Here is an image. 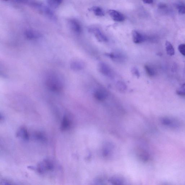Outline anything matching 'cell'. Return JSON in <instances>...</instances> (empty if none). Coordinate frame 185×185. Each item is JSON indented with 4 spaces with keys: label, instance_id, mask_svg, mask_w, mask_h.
Wrapping results in <instances>:
<instances>
[{
    "label": "cell",
    "instance_id": "cell-1",
    "mask_svg": "<svg viewBox=\"0 0 185 185\" xmlns=\"http://www.w3.org/2000/svg\"><path fill=\"white\" fill-rule=\"evenodd\" d=\"M46 84L50 90L54 92H59L62 90L63 84L59 77L55 75L49 76L46 80Z\"/></svg>",
    "mask_w": 185,
    "mask_h": 185
},
{
    "label": "cell",
    "instance_id": "cell-2",
    "mask_svg": "<svg viewBox=\"0 0 185 185\" xmlns=\"http://www.w3.org/2000/svg\"><path fill=\"white\" fill-rule=\"evenodd\" d=\"M54 166L52 162L49 160H44L39 163L36 168V169L39 173L42 174L52 170Z\"/></svg>",
    "mask_w": 185,
    "mask_h": 185
},
{
    "label": "cell",
    "instance_id": "cell-3",
    "mask_svg": "<svg viewBox=\"0 0 185 185\" xmlns=\"http://www.w3.org/2000/svg\"><path fill=\"white\" fill-rule=\"evenodd\" d=\"M161 122L164 126L173 129L179 128L181 125L180 123L177 120L170 118H162L161 119Z\"/></svg>",
    "mask_w": 185,
    "mask_h": 185
},
{
    "label": "cell",
    "instance_id": "cell-4",
    "mask_svg": "<svg viewBox=\"0 0 185 185\" xmlns=\"http://www.w3.org/2000/svg\"><path fill=\"white\" fill-rule=\"evenodd\" d=\"M98 69L102 74L109 78H112L114 73L112 69L108 65L103 62H101L98 65Z\"/></svg>",
    "mask_w": 185,
    "mask_h": 185
},
{
    "label": "cell",
    "instance_id": "cell-5",
    "mask_svg": "<svg viewBox=\"0 0 185 185\" xmlns=\"http://www.w3.org/2000/svg\"><path fill=\"white\" fill-rule=\"evenodd\" d=\"M33 5L39 8L41 11L44 14L48 17L49 18L52 20H56V17L54 13L51 9L47 7L44 6V5L40 4V3H34Z\"/></svg>",
    "mask_w": 185,
    "mask_h": 185
},
{
    "label": "cell",
    "instance_id": "cell-6",
    "mask_svg": "<svg viewBox=\"0 0 185 185\" xmlns=\"http://www.w3.org/2000/svg\"><path fill=\"white\" fill-rule=\"evenodd\" d=\"M93 95L96 100L102 101L107 98L108 93L104 89L98 88L94 91Z\"/></svg>",
    "mask_w": 185,
    "mask_h": 185
},
{
    "label": "cell",
    "instance_id": "cell-7",
    "mask_svg": "<svg viewBox=\"0 0 185 185\" xmlns=\"http://www.w3.org/2000/svg\"><path fill=\"white\" fill-rule=\"evenodd\" d=\"M108 13L110 16L114 21L121 22L124 21L125 19L124 15L115 10H109Z\"/></svg>",
    "mask_w": 185,
    "mask_h": 185
},
{
    "label": "cell",
    "instance_id": "cell-8",
    "mask_svg": "<svg viewBox=\"0 0 185 185\" xmlns=\"http://www.w3.org/2000/svg\"><path fill=\"white\" fill-rule=\"evenodd\" d=\"M69 24L70 28L73 32L77 34H80L82 31V29L79 22L75 19H70Z\"/></svg>",
    "mask_w": 185,
    "mask_h": 185
},
{
    "label": "cell",
    "instance_id": "cell-9",
    "mask_svg": "<svg viewBox=\"0 0 185 185\" xmlns=\"http://www.w3.org/2000/svg\"><path fill=\"white\" fill-rule=\"evenodd\" d=\"M106 56L116 62H123L125 59V56L120 53H111L106 54Z\"/></svg>",
    "mask_w": 185,
    "mask_h": 185
},
{
    "label": "cell",
    "instance_id": "cell-10",
    "mask_svg": "<svg viewBox=\"0 0 185 185\" xmlns=\"http://www.w3.org/2000/svg\"><path fill=\"white\" fill-rule=\"evenodd\" d=\"M24 34L27 38L30 39H38L41 36L39 33L32 30H27L25 32Z\"/></svg>",
    "mask_w": 185,
    "mask_h": 185
},
{
    "label": "cell",
    "instance_id": "cell-11",
    "mask_svg": "<svg viewBox=\"0 0 185 185\" xmlns=\"http://www.w3.org/2000/svg\"><path fill=\"white\" fill-rule=\"evenodd\" d=\"M91 31L95 35L97 40L101 42H107L108 41L107 37L99 29H92Z\"/></svg>",
    "mask_w": 185,
    "mask_h": 185
},
{
    "label": "cell",
    "instance_id": "cell-12",
    "mask_svg": "<svg viewBox=\"0 0 185 185\" xmlns=\"http://www.w3.org/2000/svg\"><path fill=\"white\" fill-rule=\"evenodd\" d=\"M132 35L133 42L135 43L141 44L145 40V37L142 34L136 30L133 31Z\"/></svg>",
    "mask_w": 185,
    "mask_h": 185
},
{
    "label": "cell",
    "instance_id": "cell-13",
    "mask_svg": "<svg viewBox=\"0 0 185 185\" xmlns=\"http://www.w3.org/2000/svg\"><path fill=\"white\" fill-rule=\"evenodd\" d=\"M16 136L24 141H28L29 139V133L24 127H21L18 129L16 133Z\"/></svg>",
    "mask_w": 185,
    "mask_h": 185
},
{
    "label": "cell",
    "instance_id": "cell-14",
    "mask_svg": "<svg viewBox=\"0 0 185 185\" xmlns=\"http://www.w3.org/2000/svg\"><path fill=\"white\" fill-rule=\"evenodd\" d=\"M70 67L73 71H79L84 69L85 67V64L81 61H74L71 63Z\"/></svg>",
    "mask_w": 185,
    "mask_h": 185
},
{
    "label": "cell",
    "instance_id": "cell-15",
    "mask_svg": "<svg viewBox=\"0 0 185 185\" xmlns=\"http://www.w3.org/2000/svg\"><path fill=\"white\" fill-rule=\"evenodd\" d=\"M71 124V121L67 116H64L63 118L61 123V129L63 131H66L69 128Z\"/></svg>",
    "mask_w": 185,
    "mask_h": 185
},
{
    "label": "cell",
    "instance_id": "cell-16",
    "mask_svg": "<svg viewBox=\"0 0 185 185\" xmlns=\"http://www.w3.org/2000/svg\"><path fill=\"white\" fill-rule=\"evenodd\" d=\"M89 11H92L96 16H103L104 15V13L101 8L98 7L94 6L89 8Z\"/></svg>",
    "mask_w": 185,
    "mask_h": 185
},
{
    "label": "cell",
    "instance_id": "cell-17",
    "mask_svg": "<svg viewBox=\"0 0 185 185\" xmlns=\"http://www.w3.org/2000/svg\"><path fill=\"white\" fill-rule=\"evenodd\" d=\"M63 0H47L48 4L50 7L56 8L60 6L62 3Z\"/></svg>",
    "mask_w": 185,
    "mask_h": 185
},
{
    "label": "cell",
    "instance_id": "cell-18",
    "mask_svg": "<svg viewBox=\"0 0 185 185\" xmlns=\"http://www.w3.org/2000/svg\"><path fill=\"white\" fill-rule=\"evenodd\" d=\"M166 48L167 53L169 56H174L175 53L173 46L170 42L166 41Z\"/></svg>",
    "mask_w": 185,
    "mask_h": 185
},
{
    "label": "cell",
    "instance_id": "cell-19",
    "mask_svg": "<svg viewBox=\"0 0 185 185\" xmlns=\"http://www.w3.org/2000/svg\"><path fill=\"white\" fill-rule=\"evenodd\" d=\"M116 87L119 91L124 92L127 90V86L124 82L118 81L116 84Z\"/></svg>",
    "mask_w": 185,
    "mask_h": 185
},
{
    "label": "cell",
    "instance_id": "cell-20",
    "mask_svg": "<svg viewBox=\"0 0 185 185\" xmlns=\"http://www.w3.org/2000/svg\"><path fill=\"white\" fill-rule=\"evenodd\" d=\"M145 71L149 76H153L155 74V71L151 67L148 66V65H145L144 67Z\"/></svg>",
    "mask_w": 185,
    "mask_h": 185
},
{
    "label": "cell",
    "instance_id": "cell-21",
    "mask_svg": "<svg viewBox=\"0 0 185 185\" xmlns=\"http://www.w3.org/2000/svg\"><path fill=\"white\" fill-rule=\"evenodd\" d=\"M178 13L181 15L185 14V5H180L178 7Z\"/></svg>",
    "mask_w": 185,
    "mask_h": 185
},
{
    "label": "cell",
    "instance_id": "cell-22",
    "mask_svg": "<svg viewBox=\"0 0 185 185\" xmlns=\"http://www.w3.org/2000/svg\"><path fill=\"white\" fill-rule=\"evenodd\" d=\"M178 50L181 54L185 56V44H180L178 47Z\"/></svg>",
    "mask_w": 185,
    "mask_h": 185
},
{
    "label": "cell",
    "instance_id": "cell-23",
    "mask_svg": "<svg viewBox=\"0 0 185 185\" xmlns=\"http://www.w3.org/2000/svg\"><path fill=\"white\" fill-rule=\"evenodd\" d=\"M36 138L37 140H40L41 141H45L46 140L45 137L43 135L40 133H37L35 135Z\"/></svg>",
    "mask_w": 185,
    "mask_h": 185
},
{
    "label": "cell",
    "instance_id": "cell-24",
    "mask_svg": "<svg viewBox=\"0 0 185 185\" xmlns=\"http://www.w3.org/2000/svg\"><path fill=\"white\" fill-rule=\"evenodd\" d=\"M176 93L179 95H185V88L184 87H181V88H180L177 90Z\"/></svg>",
    "mask_w": 185,
    "mask_h": 185
},
{
    "label": "cell",
    "instance_id": "cell-25",
    "mask_svg": "<svg viewBox=\"0 0 185 185\" xmlns=\"http://www.w3.org/2000/svg\"><path fill=\"white\" fill-rule=\"evenodd\" d=\"M132 73L135 76L137 77H139L140 76L139 72L138 70L136 68H133L132 69Z\"/></svg>",
    "mask_w": 185,
    "mask_h": 185
},
{
    "label": "cell",
    "instance_id": "cell-26",
    "mask_svg": "<svg viewBox=\"0 0 185 185\" xmlns=\"http://www.w3.org/2000/svg\"><path fill=\"white\" fill-rule=\"evenodd\" d=\"M143 2L146 4H150L153 2V0H142Z\"/></svg>",
    "mask_w": 185,
    "mask_h": 185
},
{
    "label": "cell",
    "instance_id": "cell-27",
    "mask_svg": "<svg viewBox=\"0 0 185 185\" xmlns=\"http://www.w3.org/2000/svg\"><path fill=\"white\" fill-rule=\"evenodd\" d=\"M3 1H8V0H3Z\"/></svg>",
    "mask_w": 185,
    "mask_h": 185
}]
</instances>
